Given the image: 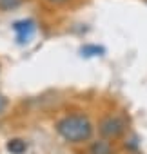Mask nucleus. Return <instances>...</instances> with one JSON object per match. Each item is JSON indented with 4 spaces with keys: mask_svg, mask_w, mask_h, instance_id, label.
I'll return each mask as SVG.
<instances>
[{
    "mask_svg": "<svg viewBox=\"0 0 147 154\" xmlns=\"http://www.w3.org/2000/svg\"><path fill=\"white\" fill-rule=\"evenodd\" d=\"M93 131L95 127L91 120L84 114H69L56 123V132L69 143H82L91 140Z\"/></svg>",
    "mask_w": 147,
    "mask_h": 154,
    "instance_id": "nucleus-1",
    "label": "nucleus"
},
{
    "mask_svg": "<svg viewBox=\"0 0 147 154\" xmlns=\"http://www.w3.org/2000/svg\"><path fill=\"white\" fill-rule=\"evenodd\" d=\"M13 31L17 35V42L18 44H26L31 40V36L35 35L36 31V22L31 20V18H24V20H18L13 24Z\"/></svg>",
    "mask_w": 147,
    "mask_h": 154,
    "instance_id": "nucleus-3",
    "label": "nucleus"
},
{
    "mask_svg": "<svg viewBox=\"0 0 147 154\" xmlns=\"http://www.w3.org/2000/svg\"><path fill=\"white\" fill-rule=\"evenodd\" d=\"M80 53H82V56L91 58V56H102V54L105 53V49L100 47V45H84V47L80 49Z\"/></svg>",
    "mask_w": 147,
    "mask_h": 154,
    "instance_id": "nucleus-6",
    "label": "nucleus"
},
{
    "mask_svg": "<svg viewBox=\"0 0 147 154\" xmlns=\"http://www.w3.org/2000/svg\"><path fill=\"white\" fill-rule=\"evenodd\" d=\"M47 2H51V4H56V6H60V4H65L67 0H47Z\"/></svg>",
    "mask_w": 147,
    "mask_h": 154,
    "instance_id": "nucleus-9",
    "label": "nucleus"
},
{
    "mask_svg": "<svg viewBox=\"0 0 147 154\" xmlns=\"http://www.w3.org/2000/svg\"><path fill=\"white\" fill-rule=\"evenodd\" d=\"M20 4V0H0V9L2 11H9L13 8H17Z\"/></svg>",
    "mask_w": 147,
    "mask_h": 154,
    "instance_id": "nucleus-7",
    "label": "nucleus"
},
{
    "mask_svg": "<svg viewBox=\"0 0 147 154\" xmlns=\"http://www.w3.org/2000/svg\"><path fill=\"white\" fill-rule=\"evenodd\" d=\"M6 107H8V100H6L2 94H0V114H2V112L6 111Z\"/></svg>",
    "mask_w": 147,
    "mask_h": 154,
    "instance_id": "nucleus-8",
    "label": "nucleus"
},
{
    "mask_svg": "<svg viewBox=\"0 0 147 154\" xmlns=\"http://www.w3.org/2000/svg\"><path fill=\"white\" fill-rule=\"evenodd\" d=\"M8 150L11 154H24L27 150V143L24 140H11L8 143Z\"/></svg>",
    "mask_w": 147,
    "mask_h": 154,
    "instance_id": "nucleus-5",
    "label": "nucleus"
},
{
    "mask_svg": "<svg viewBox=\"0 0 147 154\" xmlns=\"http://www.w3.org/2000/svg\"><path fill=\"white\" fill-rule=\"evenodd\" d=\"M125 129H127L125 120L122 116H114V114L105 116L98 123V131H100L102 138H105V140H118L125 132Z\"/></svg>",
    "mask_w": 147,
    "mask_h": 154,
    "instance_id": "nucleus-2",
    "label": "nucleus"
},
{
    "mask_svg": "<svg viewBox=\"0 0 147 154\" xmlns=\"http://www.w3.org/2000/svg\"><path fill=\"white\" fill-rule=\"evenodd\" d=\"M89 154H114V147L111 143V140H98V141H93L91 147H89Z\"/></svg>",
    "mask_w": 147,
    "mask_h": 154,
    "instance_id": "nucleus-4",
    "label": "nucleus"
}]
</instances>
